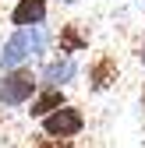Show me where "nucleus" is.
Masks as SVG:
<instances>
[{
    "label": "nucleus",
    "mask_w": 145,
    "mask_h": 148,
    "mask_svg": "<svg viewBox=\"0 0 145 148\" xmlns=\"http://www.w3.org/2000/svg\"><path fill=\"white\" fill-rule=\"evenodd\" d=\"M35 53H43V32L39 28H18L11 39L4 42V53H0V64L18 71L28 57H35Z\"/></svg>",
    "instance_id": "1"
},
{
    "label": "nucleus",
    "mask_w": 145,
    "mask_h": 148,
    "mask_svg": "<svg viewBox=\"0 0 145 148\" xmlns=\"http://www.w3.org/2000/svg\"><path fill=\"white\" fill-rule=\"evenodd\" d=\"M32 95H35L32 71L18 67V71H7L4 78H0V106H25Z\"/></svg>",
    "instance_id": "2"
},
{
    "label": "nucleus",
    "mask_w": 145,
    "mask_h": 148,
    "mask_svg": "<svg viewBox=\"0 0 145 148\" xmlns=\"http://www.w3.org/2000/svg\"><path fill=\"white\" fill-rule=\"evenodd\" d=\"M81 127H85V116L78 106H60L50 116H43V131L50 138H75V134H81Z\"/></svg>",
    "instance_id": "3"
},
{
    "label": "nucleus",
    "mask_w": 145,
    "mask_h": 148,
    "mask_svg": "<svg viewBox=\"0 0 145 148\" xmlns=\"http://www.w3.org/2000/svg\"><path fill=\"white\" fill-rule=\"evenodd\" d=\"M46 18V0H18L11 11V25L18 28H39Z\"/></svg>",
    "instance_id": "4"
},
{
    "label": "nucleus",
    "mask_w": 145,
    "mask_h": 148,
    "mask_svg": "<svg viewBox=\"0 0 145 148\" xmlns=\"http://www.w3.org/2000/svg\"><path fill=\"white\" fill-rule=\"evenodd\" d=\"M71 78H75V60H71V57L53 60V64H46V71H43V81H46L50 88H60V85H67Z\"/></svg>",
    "instance_id": "5"
},
{
    "label": "nucleus",
    "mask_w": 145,
    "mask_h": 148,
    "mask_svg": "<svg viewBox=\"0 0 145 148\" xmlns=\"http://www.w3.org/2000/svg\"><path fill=\"white\" fill-rule=\"evenodd\" d=\"M88 78H92V85H96V88H106L110 81H117V64H113L110 57H103V60H96V64H92Z\"/></svg>",
    "instance_id": "6"
},
{
    "label": "nucleus",
    "mask_w": 145,
    "mask_h": 148,
    "mask_svg": "<svg viewBox=\"0 0 145 148\" xmlns=\"http://www.w3.org/2000/svg\"><path fill=\"white\" fill-rule=\"evenodd\" d=\"M60 106H64V95H60L57 88H50V92H43V95L32 102V109H28V113H32V116H50L53 109H60Z\"/></svg>",
    "instance_id": "7"
},
{
    "label": "nucleus",
    "mask_w": 145,
    "mask_h": 148,
    "mask_svg": "<svg viewBox=\"0 0 145 148\" xmlns=\"http://www.w3.org/2000/svg\"><path fill=\"white\" fill-rule=\"evenodd\" d=\"M78 46H85V39L75 32V25H67L64 28V49H78Z\"/></svg>",
    "instance_id": "8"
},
{
    "label": "nucleus",
    "mask_w": 145,
    "mask_h": 148,
    "mask_svg": "<svg viewBox=\"0 0 145 148\" xmlns=\"http://www.w3.org/2000/svg\"><path fill=\"white\" fill-rule=\"evenodd\" d=\"M142 64H145V49H142Z\"/></svg>",
    "instance_id": "9"
},
{
    "label": "nucleus",
    "mask_w": 145,
    "mask_h": 148,
    "mask_svg": "<svg viewBox=\"0 0 145 148\" xmlns=\"http://www.w3.org/2000/svg\"><path fill=\"white\" fill-rule=\"evenodd\" d=\"M64 4H75V0H64Z\"/></svg>",
    "instance_id": "10"
}]
</instances>
